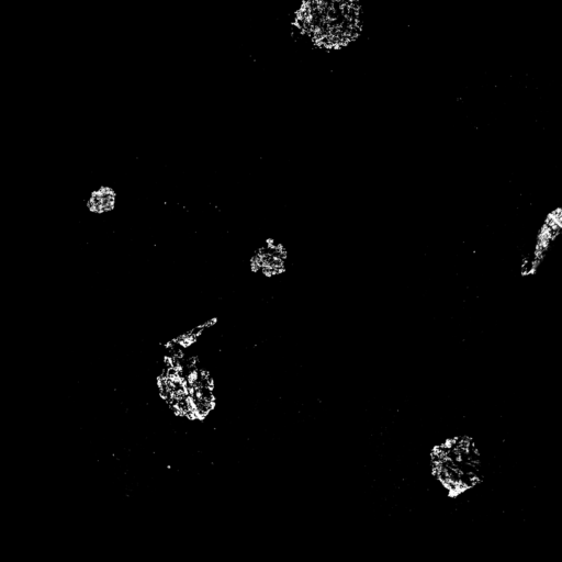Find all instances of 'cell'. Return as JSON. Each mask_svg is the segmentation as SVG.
I'll return each instance as SVG.
<instances>
[{"label":"cell","instance_id":"obj_1","mask_svg":"<svg viewBox=\"0 0 562 562\" xmlns=\"http://www.w3.org/2000/svg\"><path fill=\"white\" fill-rule=\"evenodd\" d=\"M361 22L357 0H304L294 12L293 26L311 44L329 50L353 42Z\"/></svg>","mask_w":562,"mask_h":562},{"label":"cell","instance_id":"obj_2","mask_svg":"<svg viewBox=\"0 0 562 562\" xmlns=\"http://www.w3.org/2000/svg\"><path fill=\"white\" fill-rule=\"evenodd\" d=\"M429 473L450 498L469 492L483 480V461L475 440L452 436L436 443L429 451Z\"/></svg>","mask_w":562,"mask_h":562},{"label":"cell","instance_id":"obj_3","mask_svg":"<svg viewBox=\"0 0 562 562\" xmlns=\"http://www.w3.org/2000/svg\"><path fill=\"white\" fill-rule=\"evenodd\" d=\"M289 252L281 241L267 238L250 256V271L266 278L285 272Z\"/></svg>","mask_w":562,"mask_h":562},{"label":"cell","instance_id":"obj_4","mask_svg":"<svg viewBox=\"0 0 562 562\" xmlns=\"http://www.w3.org/2000/svg\"><path fill=\"white\" fill-rule=\"evenodd\" d=\"M116 202V190L109 184H101L89 192L86 199V207L91 214L104 215L115 209Z\"/></svg>","mask_w":562,"mask_h":562}]
</instances>
